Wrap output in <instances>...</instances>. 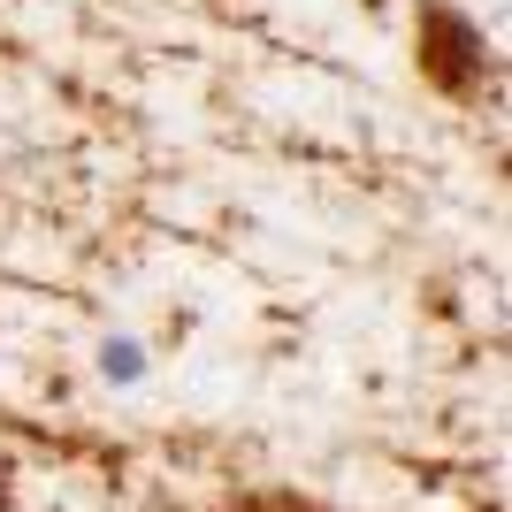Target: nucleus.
<instances>
[{
	"label": "nucleus",
	"instance_id": "nucleus-1",
	"mask_svg": "<svg viewBox=\"0 0 512 512\" xmlns=\"http://www.w3.org/2000/svg\"><path fill=\"white\" fill-rule=\"evenodd\" d=\"M92 367H100V383L138 390V383L153 375V352H146V337H130V329H107L100 352H92Z\"/></svg>",
	"mask_w": 512,
	"mask_h": 512
}]
</instances>
